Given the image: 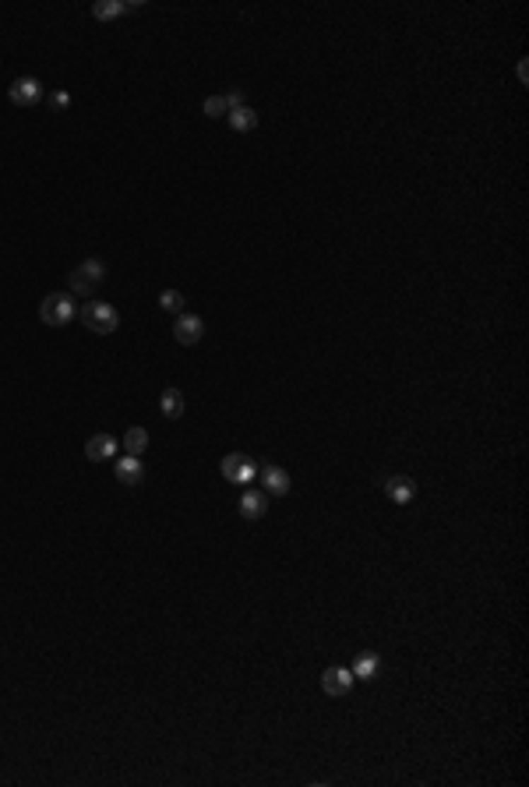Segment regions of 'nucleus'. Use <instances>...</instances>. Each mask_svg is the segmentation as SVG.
Instances as JSON below:
<instances>
[{
	"label": "nucleus",
	"instance_id": "f257e3e1",
	"mask_svg": "<svg viewBox=\"0 0 529 787\" xmlns=\"http://www.w3.org/2000/svg\"><path fill=\"white\" fill-rule=\"evenodd\" d=\"M103 282H106V265L99 262V258H85L78 268H71V275H67V293H71V297H92Z\"/></svg>",
	"mask_w": 529,
	"mask_h": 787
},
{
	"label": "nucleus",
	"instance_id": "f03ea898",
	"mask_svg": "<svg viewBox=\"0 0 529 787\" xmlns=\"http://www.w3.org/2000/svg\"><path fill=\"white\" fill-rule=\"evenodd\" d=\"M78 318L95 335H113L120 328V314L113 311V304H103V300H85V307H78Z\"/></svg>",
	"mask_w": 529,
	"mask_h": 787
},
{
	"label": "nucleus",
	"instance_id": "7ed1b4c3",
	"mask_svg": "<svg viewBox=\"0 0 529 787\" xmlns=\"http://www.w3.org/2000/svg\"><path fill=\"white\" fill-rule=\"evenodd\" d=\"M39 318L53 328H64L71 318H78V304L71 293H46L42 304H39Z\"/></svg>",
	"mask_w": 529,
	"mask_h": 787
},
{
	"label": "nucleus",
	"instance_id": "20e7f679",
	"mask_svg": "<svg viewBox=\"0 0 529 787\" xmlns=\"http://www.w3.org/2000/svg\"><path fill=\"white\" fill-rule=\"evenodd\" d=\"M202 335H205V321H202L198 314H177V321H173V339H177L180 346H198Z\"/></svg>",
	"mask_w": 529,
	"mask_h": 787
},
{
	"label": "nucleus",
	"instance_id": "39448f33",
	"mask_svg": "<svg viewBox=\"0 0 529 787\" xmlns=\"http://www.w3.org/2000/svg\"><path fill=\"white\" fill-rule=\"evenodd\" d=\"M353 671L349 667H325L321 671V689H325V696H332V699H339V696H346L349 689H353Z\"/></svg>",
	"mask_w": 529,
	"mask_h": 787
},
{
	"label": "nucleus",
	"instance_id": "423d86ee",
	"mask_svg": "<svg viewBox=\"0 0 529 787\" xmlns=\"http://www.w3.org/2000/svg\"><path fill=\"white\" fill-rule=\"evenodd\" d=\"M7 96H11L14 106H35V103L42 99V85H39L35 78H14V81L7 85Z\"/></svg>",
	"mask_w": 529,
	"mask_h": 787
},
{
	"label": "nucleus",
	"instance_id": "0eeeda50",
	"mask_svg": "<svg viewBox=\"0 0 529 787\" xmlns=\"http://www.w3.org/2000/svg\"><path fill=\"white\" fill-rule=\"evenodd\" d=\"M85 456H88L92 463H106V459H113V456H117V438H113V435H95V438H88Z\"/></svg>",
	"mask_w": 529,
	"mask_h": 787
},
{
	"label": "nucleus",
	"instance_id": "6e6552de",
	"mask_svg": "<svg viewBox=\"0 0 529 787\" xmlns=\"http://www.w3.org/2000/svg\"><path fill=\"white\" fill-rule=\"evenodd\" d=\"M117 481H120V484H127V488L141 484V481H145L141 456H124V459H117Z\"/></svg>",
	"mask_w": 529,
	"mask_h": 787
},
{
	"label": "nucleus",
	"instance_id": "1a4fd4ad",
	"mask_svg": "<svg viewBox=\"0 0 529 787\" xmlns=\"http://www.w3.org/2000/svg\"><path fill=\"white\" fill-rule=\"evenodd\" d=\"M258 477H262L268 495H286V491H289V473H286L282 466H272V463H268V466L258 470Z\"/></svg>",
	"mask_w": 529,
	"mask_h": 787
},
{
	"label": "nucleus",
	"instance_id": "9d476101",
	"mask_svg": "<svg viewBox=\"0 0 529 787\" xmlns=\"http://www.w3.org/2000/svg\"><path fill=\"white\" fill-rule=\"evenodd\" d=\"M385 495H388L395 505H406V502H413L417 484H413L409 477H388V481H385Z\"/></svg>",
	"mask_w": 529,
	"mask_h": 787
},
{
	"label": "nucleus",
	"instance_id": "9b49d317",
	"mask_svg": "<svg viewBox=\"0 0 529 787\" xmlns=\"http://www.w3.org/2000/svg\"><path fill=\"white\" fill-rule=\"evenodd\" d=\"M264 512H268V498H264L262 491H244V498H240V516H244V519H262Z\"/></svg>",
	"mask_w": 529,
	"mask_h": 787
},
{
	"label": "nucleus",
	"instance_id": "f8f14e48",
	"mask_svg": "<svg viewBox=\"0 0 529 787\" xmlns=\"http://www.w3.org/2000/svg\"><path fill=\"white\" fill-rule=\"evenodd\" d=\"M226 120H230V127H233V131H240V134L258 127V113H255L251 106H237V110H230V113H226Z\"/></svg>",
	"mask_w": 529,
	"mask_h": 787
},
{
	"label": "nucleus",
	"instance_id": "ddd939ff",
	"mask_svg": "<svg viewBox=\"0 0 529 787\" xmlns=\"http://www.w3.org/2000/svg\"><path fill=\"white\" fill-rule=\"evenodd\" d=\"M159 410H163V417L180 420V417H184V396H180V389H166L163 399H159Z\"/></svg>",
	"mask_w": 529,
	"mask_h": 787
},
{
	"label": "nucleus",
	"instance_id": "4468645a",
	"mask_svg": "<svg viewBox=\"0 0 529 787\" xmlns=\"http://www.w3.org/2000/svg\"><path fill=\"white\" fill-rule=\"evenodd\" d=\"M149 449V431L145 427H131L127 435H124V452L127 456H141Z\"/></svg>",
	"mask_w": 529,
	"mask_h": 787
},
{
	"label": "nucleus",
	"instance_id": "2eb2a0df",
	"mask_svg": "<svg viewBox=\"0 0 529 787\" xmlns=\"http://www.w3.org/2000/svg\"><path fill=\"white\" fill-rule=\"evenodd\" d=\"M127 11V4H120V0H99V4H92V14L99 18V21H113V18H120Z\"/></svg>",
	"mask_w": 529,
	"mask_h": 787
},
{
	"label": "nucleus",
	"instance_id": "dca6fc26",
	"mask_svg": "<svg viewBox=\"0 0 529 787\" xmlns=\"http://www.w3.org/2000/svg\"><path fill=\"white\" fill-rule=\"evenodd\" d=\"M159 307L170 314H184V293L180 289H163L159 293Z\"/></svg>",
	"mask_w": 529,
	"mask_h": 787
},
{
	"label": "nucleus",
	"instance_id": "f3484780",
	"mask_svg": "<svg viewBox=\"0 0 529 787\" xmlns=\"http://www.w3.org/2000/svg\"><path fill=\"white\" fill-rule=\"evenodd\" d=\"M378 674V657L374 653H364L356 664H353V678H364V682H371Z\"/></svg>",
	"mask_w": 529,
	"mask_h": 787
},
{
	"label": "nucleus",
	"instance_id": "a211bd4d",
	"mask_svg": "<svg viewBox=\"0 0 529 787\" xmlns=\"http://www.w3.org/2000/svg\"><path fill=\"white\" fill-rule=\"evenodd\" d=\"M202 113H205V117H212V120H219V117H226V113H230V106H226V99H223V96H209V99L202 103Z\"/></svg>",
	"mask_w": 529,
	"mask_h": 787
},
{
	"label": "nucleus",
	"instance_id": "6ab92c4d",
	"mask_svg": "<svg viewBox=\"0 0 529 787\" xmlns=\"http://www.w3.org/2000/svg\"><path fill=\"white\" fill-rule=\"evenodd\" d=\"M240 466H244V456H230V459H223V463H219V473H223L226 481H233V484H237Z\"/></svg>",
	"mask_w": 529,
	"mask_h": 787
},
{
	"label": "nucleus",
	"instance_id": "aec40b11",
	"mask_svg": "<svg viewBox=\"0 0 529 787\" xmlns=\"http://www.w3.org/2000/svg\"><path fill=\"white\" fill-rule=\"evenodd\" d=\"M258 477V466H251L248 459H244V466H240V473H237V484H251Z\"/></svg>",
	"mask_w": 529,
	"mask_h": 787
},
{
	"label": "nucleus",
	"instance_id": "412c9836",
	"mask_svg": "<svg viewBox=\"0 0 529 787\" xmlns=\"http://www.w3.org/2000/svg\"><path fill=\"white\" fill-rule=\"evenodd\" d=\"M223 99H226V106H230V110L244 106V92H240V88H230V92H223Z\"/></svg>",
	"mask_w": 529,
	"mask_h": 787
},
{
	"label": "nucleus",
	"instance_id": "4be33fe9",
	"mask_svg": "<svg viewBox=\"0 0 529 787\" xmlns=\"http://www.w3.org/2000/svg\"><path fill=\"white\" fill-rule=\"evenodd\" d=\"M50 106H53V110H67V106H71V96H67V92H53V96H50Z\"/></svg>",
	"mask_w": 529,
	"mask_h": 787
}]
</instances>
